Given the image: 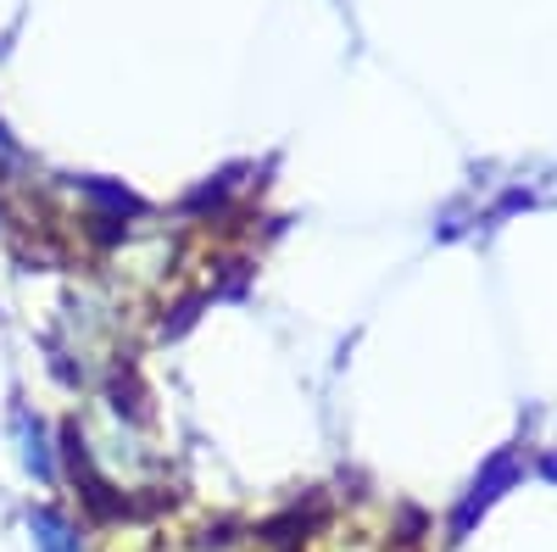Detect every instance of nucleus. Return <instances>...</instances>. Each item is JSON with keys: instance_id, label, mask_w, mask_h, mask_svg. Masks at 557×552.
Masks as SVG:
<instances>
[{"instance_id": "f257e3e1", "label": "nucleus", "mask_w": 557, "mask_h": 552, "mask_svg": "<svg viewBox=\"0 0 557 552\" xmlns=\"http://www.w3.org/2000/svg\"><path fill=\"white\" fill-rule=\"evenodd\" d=\"M28 530H34V547H39V552H78V536H73V525H67L57 508H39V514L28 519Z\"/></svg>"}, {"instance_id": "f03ea898", "label": "nucleus", "mask_w": 557, "mask_h": 552, "mask_svg": "<svg viewBox=\"0 0 557 552\" xmlns=\"http://www.w3.org/2000/svg\"><path fill=\"white\" fill-rule=\"evenodd\" d=\"M17 441H23V464L39 475V480H51L57 469H51V446H45V430H39V419H28V413H17Z\"/></svg>"}]
</instances>
